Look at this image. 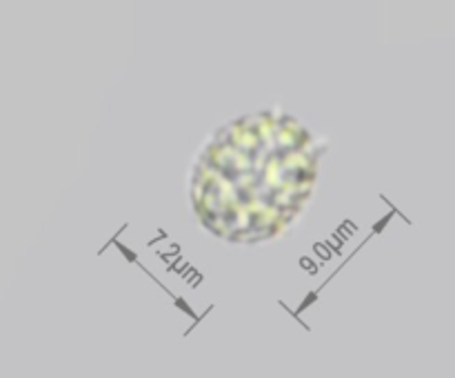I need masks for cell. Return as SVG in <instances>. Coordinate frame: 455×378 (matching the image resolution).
<instances>
[{"label": "cell", "mask_w": 455, "mask_h": 378, "mask_svg": "<svg viewBox=\"0 0 455 378\" xmlns=\"http://www.w3.org/2000/svg\"><path fill=\"white\" fill-rule=\"evenodd\" d=\"M320 154L296 118L274 111L231 120L200 149L191 205L227 243H262L289 229L311 198Z\"/></svg>", "instance_id": "cell-1"}]
</instances>
